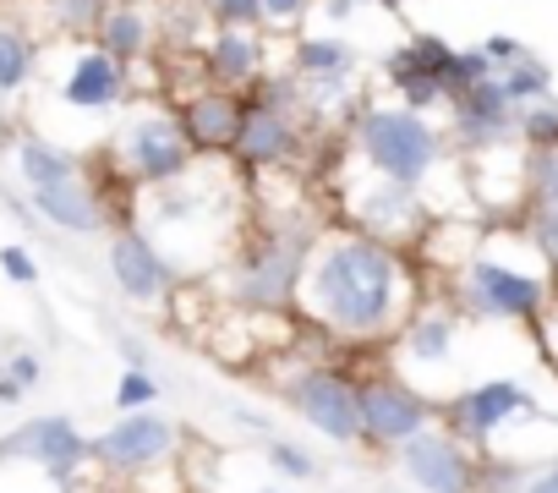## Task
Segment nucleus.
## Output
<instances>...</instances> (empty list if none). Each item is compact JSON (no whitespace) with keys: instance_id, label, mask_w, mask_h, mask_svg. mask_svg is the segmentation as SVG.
I'll return each mask as SVG.
<instances>
[{"instance_id":"4c0bfd02","label":"nucleus","mask_w":558,"mask_h":493,"mask_svg":"<svg viewBox=\"0 0 558 493\" xmlns=\"http://www.w3.org/2000/svg\"><path fill=\"white\" fill-rule=\"evenodd\" d=\"M520 493H558V455H553V460H536Z\"/></svg>"},{"instance_id":"2f4dec72","label":"nucleus","mask_w":558,"mask_h":493,"mask_svg":"<svg viewBox=\"0 0 558 493\" xmlns=\"http://www.w3.org/2000/svg\"><path fill=\"white\" fill-rule=\"evenodd\" d=\"M203 17H208L214 28L263 34V0H203Z\"/></svg>"},{"instance_id":"9d476101","label":"nucleus","mask_w":558,"mask_h":493,"mask_svg":"<svg viewBox=\"0 0 558 493\" xmlns=\"http://www.w3.org/2000/svg\"><path fill=\"white\" fill-rule=\"evenodd\" d=\"M356 384H362V449L373 455H395L400 444H411L438 422V406L416 384H405L389 362L378 373H362Z\"/></svg>"},{"instance_id":"5701e85b","label":"nucleus","mask_w":558,"mask_h":493,"mask_svg":"<svg viewBox=\"0 0 558 493\" xmlns=\"http://www.w3.org/2000/svg\"><path fill=\"white\" fill-rule=\"evenodd\" d=\"M498 83H504V94L514 99V110H525V105H536V99H553V72H547V61L531 56L525 45L498 67Z\"/></svg>"},{"instance_id":"6ab92c4d","label":"nucleus","mask_w":558,"mask_h":493,"mask_svg":"<svg viewBox=\"0 0 558 493\" xmlns=\"http://www.w3.org/2000/svg\"><path fill=\"white\" fill-rule=\"evenodd\" d=\"M197 67H203L208 83L241 94V88H252L268 72V39L263 34H246V28H214L203 39V61Z\"/></svg>"},{"instance_id":"9b49d317","label":"nucleus","mask_w":558,"mask_h":493,"mask_svg":"<svg viewBox=\"0 0 558 493\" xmlns=\"http://www.w3.org/2000/svg\"><path fill=\"white\" fill-rule=\"evenodd\" d=\"M116 165L137 187H170V181H181L197 165V154H192L175 110H137L116 132Z\"/></svg>"},{"instance_id":"393cba45","label":"nucleus","mask_w":558,"mask_h":493,"mask_svg":"<svg viewBox=\"0 0 558 493\" xmlns=\"http://www.w3.org/2000/svg\"><path fill=\"white\" fill-rule=\"evenodd\" d=\"M39 384H45V357H39L34 346H12L7 362H0V406L17 411Z\"/></svg>"},{"instance_id":"58836bf2","label":"nucleus","mask_w":558,"mask_h":493,"mask_svg":"<svg viewBox=\"0 0 558 493\" xmlns=\"http://www.w3.org/2000/svg\"><path fill=\"white\" fill-rule=\"evenodd\" d=\"M482 50H487V61H493V67H504V61L520 50V39H509V34H487V39H482Z\"/></svg>"},{"instance_id":"a211bd4d","label":"nucleus","mask_w":558,"mask_h":493,"mask_svg":"<svg viewBox=\"0 0 558 493\" xmlns=\"http://www.w3.org/2000/svg\"><path fill=\"white\" fill-rule=\"evenodd\" d=\"M126 67L116 61V56H105L99 45H83V50H72V61H66V77H61V99L72 105V110H88V116H105V110H116L121 99H126Z\"/></svg>"},{"instance_id":"f03ea898","label":"nucleus","mask_w":558,"mask_h":493,"mask_svg":"<svg viewBox=\"0 0 558 493\" xmlns=\"http://www.w3.org/2000/svg\"><path fill=\"white\" fill-rule=\"evenodd\" d=\"M324 230H329L324 219L296 214V208L252 214L246 230L230 246V264L219 269L225 302L241 308V313H257V318L296 313V291H302L307 258H313V246H318Z\"/></svg>"},{"instance_id":"79ce46f5","label":"nucleus","mask_w":558,"mask_h":493,"mask_svg":"<svg viewBox=\"0 0 558 493\" xmlns=\"http://www.w3.org/2000/svg\"><path fill=\"white\" fill-rule=\"evenodd\" d=\"M241 493H286L279 482H252V488H241Z\"/></svg>"},{"instance_id":"ddd939ff","label":"nucleus","mask_w":558,"mask_h":493,"mask_svg":"<svg viewBox=\"0 0 558 493\" xmlns=\"http://www.w3.org/2000/svg\"><path fill=\"white\" fill-rule=\"evenodd\" d=\"M395 471L411 493H476L482 477V455L449 433L444 422H433L427 433H416L411 444L395 449Z\"/></svg>"},{"instance_id":"2eb2a0df","label":"nucleus","mask_w":558,"mask_h":493,"mask_svg":"<svg viewBox=\"0 0 558 493\" xmlns=\"http://www.w3.org/2000/svg\"><path fill=\"white\" fill-rule=\"evenodd\" d=\"M241 99H246V110H241V137H235V154H230V159H235L246 176H268V170L296 165L307 110L274 105V99H257V94H241Z\"/></svg>"},{"instance_id":"412c9836","label":"nucleus","mask_w":558,"mask_h":493,"mask_svg":"<svg viewBox=\"0 0 558 493\" xmlns=\"http://www.w3.org/2000/svg\"><path fill=\"white\" fill-rule=\"evenodd\" d=\"M94 45H99L105 56H116L121 67L143 61L148 45H154V17H148V7H137V0H110L105 17H99V28H94Z\"/></svg>"},{"instance_id":"ea45409f","label":"nucleus","mask_w":558,"mask_h":493,"mask_svg":"<svg viewBox=\"0 0 558 493\" xmlns=\"http://www.w3.org/2000/svg\"><path fill=\"white\" fill-rule=\"evenodd\" d=\"M318 7H324V17H329V23L340 28V23H351V17H356V12L367 7V0H318Z\"/></svg>"},{"instance_id":"f704fd0d","label":"nucleus","mask_w":558,"mask_h":493,"mask_svg":"<svg viewBox=\"0 0 558 493\" xmlns=\"http://www.w3.org/2000/svg\"><path fill=\"white\" fill-rule=\"evenodd\" d=\"M318 7V0H263V28H279V34H296V23Z\"/></svg>"},{"instance_id":"e433bc0d","label":"nucleus","mask_w":558,"mask_h":493,"mask_svg":"<svg viewBox=\"0 0 558 493\" xmlns=\"http://www.w3.org/2000/svg\"><path fill=\"white\" fill-rule=\"evenodd\" d=\"M116 357H121V368H154L148 340H137L132 329H116Z\"/></svg>"},{"instance_id":"4468645a","label":"nucleus","mask_w":558,"mask_h":493,"mask_svg":"<svg viewBox=\"0 0 558 493\" xmlns=\"http://www.w3.org/2000/svg\"><path fill=\"white\" fill-rule=\"evenodd\" d=\"M105 264H110V286L132 302V308H159L175 297L181 269L159 253V241L143 225H116L105 241Z\"/></svg>"},{"instance_id":"1a4fd4ad","label":"nucleus","mask_w":558,"mask_h":493,"mask_svg":"<svg viewBox=\"0 0 558 493\" xmlns=\"http://www.w3.org/2000/svg\"><path fill=\"white\" fill-rule=\"evenodd\" d=\"M0 466H34L50 488L72 493V482L94 466L88 433L66 417V411H45L17 422L12 433H0Z\"/></svg>"},{"instance_id":"bb28decb","label":"nucleus","mask_w":558,"mask_h":493,"mask_svg":"<svg viewBox=\"0 0 558 493\" xmlns=\"http://www.w3.org/2000/svg\"><path fill=\"white\" fill-rule=\"evenodd\" d=\"M34 67H39L34 39L23 28H0V94H7V99L23 94L34 83Z\"/></svg>"},{"instance_id":"473e14b6","label":"nucleus","mask_w":558,"mask_h":493,"mask_svg":"<svg viewBox=\"0 0 558 493\" xmlns=\"http://www.w3.org/2000/svg\"><path fill=\"white\" fill-rule=\"evenodd\" d=\"M105 7H110V0H50V17L61 28H72V34H94Z\"/></svg>"},{"instance_id":"7c9ffc66","label":"nucleus","mask_w":558,"mask_h":493,"mask_svg":"<svg viewBox=\"0 0 558 493\" xmlns=\"http://www.w3.org/2000/svg\"><path fill=\"white\" fill-rule=\"evenodd\" d=\"M487 77H498V67H493L487 50L476 45V50H454V61H449V72H444V88H449V99H454V94H465V88H476V83H487Z\"/></svg>"},{"instance_id":"423d86ee","label":"nucleus","mask_w":558,"mask_h":493,"mask_svg":"<svg viewBox=\"0 0 558 493\" xmlns=\"http://www.w3.org/2000/svg\"><path fill=\"white\" fill-rule=\"evenodd\" d=\"M471 335H476V318H465L449 291H427L416 302V313L400 324V335L384 346V362L405 384H416L433 406H444L449 395L465 389V373L454 362L465 357V340Z\"/></svg>"},{"instance_id":"6e6552de","label":"nucleus","mask_w":558,"mask_h":493,"mask_svg":"<svg viewBox=\"0 0 558 493\" xmlns=\"http://www.w3.org/2000/svg\"><path fill=\"white\" fill-rule=\"evenodd\" d=\"M279 400L291 406V417L324 438V444H340V449H362V384L351 368L318 357V362H302L286 384H279Z\"/></svg>"},{"instance_id":"b1692460","label":"nucleus","mask_w":558,"mask_h":493,"mask_svg":"<svg viewBox=\"0 0 558 493\" xmlns=\"http://www.w3.org/2000/svg\"><path fill=\"white\" fill-rule=\"evenodd\" d=\"M263 466L279 477V482H296V488H307V482H318L324 477V460L313 455V444H302V438H263Z\"/></svg>"},{"instance_id":"f3484780","label":"nucleus","mask_w":558,"mask_h":493,"mask_svg":"<svg viewBox=\"0 0 558 493\" xmlns=\"http://www.w3.org/2000/svg\"><path fill=\"white\" fill-rule=\"evenodd\" d=\"M241 110H246L241 94H230V88H219V83L203 77V88H192L175 105V121H181V132H186V143H192L197 159H230L235 154V137H241Z\"/></svg>"},{"instance_id":"aec40b11","label":"nucleus","mask_w":558,"mask_h":493,"mask_svg":"<svg viewBox=\"0 0 558 493\" xmlns=\"http://www.w3.org/2000/svg\"><path fill=\"white\" fill-rule=\"evenodd\" d=\"M28 203H34V214H39L45 225H56V230H66V236H99V230L110 225L105 192H99L88 176H72V181H56V187H34Z\"/></svg>"},{"instance_id":"39448f33","label":"nucleus","mask_w":558,"mask_h":493,"mask_svg":"<svg viewBox=\"0 0 558 493\" xmlns=\"http://www.w3.org/2000/svg\"><path fill=\"white\" fill-rule=\"evenodd\" d=\"M438 422L449 433H460L476 455H509V460H531L525 433H553L558 417L547 411V400L520 378V373H487L476 384H465L460 395H449L438 406Z\"/></svg>"},{"instance_id":"f257e3e1","label":"nucleus","mask_w":558,"mask_h":493,"mask_svg":"<svg viewBox=\"0 0 558 493\" xmlns=\"http://www.w3.org/2000/svg\"><path fill=\"white\" fill-rule=\"evenodd\" d=\"M422 280L411 253L389 241H373L351 225H329L307 258L302 291H296V318L318 329L329 346H389L400 324L422 302Z\"/></svg>"},{"instance_id":"a878e982","label":"nucleus","mask_w":558,"mask_h":493,"mask_svg":"<svg viewBox=\"0 0 558 493\" xmlns=\"http://www.w3.org/2000/svg\"><path fill=\"white\" fill-rule=\"evenodd\" d=\"M520 187H525V208H558V143L520 148Z\"/></svg>"},{"instance_id":"37998d69","label":"nucleus","mask_w":558,"mask_h":493,"mask_svg":"<svg viewBox=\"0 0 558 493\" xmlns=\"http://www.w3.org/2000/svg\"><path fill=\"white\" fill-rule=\"evenodd\" d=\"M373 7H384V12H405L411 0H373Z\"/></svg>"},{"instance_id":"c9c22d12","label":"nucleus","mask_w":558,"mask_h":493,"mask_svg":"<svg viewBox=\"0 0 558 493\" xmlns=\"http://www.w3.org/2000/svg\"><path fill=\"white\" fill-rule=\"evenodd\" d=\"M531 340H536V351H542V362L558 373V291H553V302H547V313H542V324L531 329Z\"/></svg>"},{"instance_id":"72a5a7b5","label":"nucleus","mask_w":558,"mask_h":493,"mask_svg":"<svg viewBox=\"0 0 558 493\" xmlns=\"http://www.w3.org/2000/svg\"><path fill=\"white\" fill-rule=\"evenodd\" d=\"M0 275H7L12 286H39V258L28 253V246H17V241H7V246H0Z\"/></svg>"},{"instance_id":"0eeeda50","label":"nucleus","mask_w":558,"mask_h":493,"mask_svg":"<svg viewBox=\"0 0 558 493\" xmlns=\"http://www.w3.org/2000/svg\"><path fill=\"white\" fill-rule=\"evenodd\" d=\"M345 181H340V225L373 236V241H389L400 246V253H411V246H422V236L438 225L433 214V197L422 187H405V181H389L378 170H367L351 148H345Z\"/></svg>"},{"instance_id":"4be33fe9","label":"nucleus","mask_w":558,"mask_h":493,"mask_svg":"<svg viewBox=\"0 0 558 493\" xmlns=\"http://www.w3.org/2000/svg\"><path fill=\"white\" fill-rule=\"evenodd\" d=\"M17 176H23L28 192H34V187H56V181L83 176V159H77L72 148H61V143L28 132V137H17Z\"/></svg>"},{"instance_id":"f8f14e48","label":"nucleus","mask_w":558,"mask_h":493,"mask_svg":"<svg viewBox=\"0 0 558 493\" xmlns=\"http://www.w3.org/2000/svg\"><path fill=\"white\" fill-rule=\"evenodd\" d=\"M88 449H94V466L105 477H148V471L175 460L181 422L165 411H121L105 433L88 438Z\"/></svg>"},{"instance_id":"cd10ccee","label":"nucleus","mask_w":558,"mask_h":493,"mask_svg":"<svg viewBox=\"0 0 558 493\" xmlns=\"http://www.w3.org/2000/svg\"><path fill=\"white\" fill-rule=\"evenodd\" d=\"M514 143L520 148H553L558 143V94L553 99H536L514 116Z\"/></svg>"},{"instance_id":"7ed1b4c3","label":"nucleus","mask_w":558,"mask_h":493,"mask_svg":"<svg viewBox=\"0 0 558 493\" xmlns=\"http://www.w3.org/2000/svg\"><path fill=\"white\" fill-rule=\"evenodd\" d=\"M465 318L476 324H498V329H536L558 280L547 275L542 253L525 241V230H493V236H476L471 258L449 275L444 286Z\"/></svg>"},{"instance_id":"dca6fc26","label":"nucleus","mask_w":558,"mask_h":493,"mask_svg":"<svg viewBox=\"0 0 558 493\" xmlns=\"http://www.w3.org/2000/svg\"><path fill=\"white\" fill-rule=\"evenodd\" d=\"M514 116H520V110H514V99L504 94V83L487 77V83H476V88H465V94L449 99V110H444L449 148H454L460 159L509 148V143H514Z\"/></svg>"},{"instance_id":"c03bdc74","label":"nucleus","mask_w":558,"mask_h":493,"mask_svg":"<svg viewBox=\"0 0 558 493\" xmlns=\"http://www.w3.org/2000/svg\"><path fill=\"white\" fill-rule=\"evenodd\" d=\"M7 351H12V346H7V340H0V362H7Z\"/></svg>"},{"instance_id":"20e7f679","label":"nucleus","mask_w":558,"mask_h":493,"mask_svg":"<svg viewBox=\"0 0 558 493\" xmlns=\"http://www.w3.org/2000/svg\"><path fill=\"white\" fill-rule=\"evenodd\" d=\"M345 148L367 170L422 192H433L444 170H460V154L449 148V132L433 116H416L405 105H378V99H362V110L345 121Z\"/></svg>"},{"instance_id":"a19ab883","label":"nucleus","mask_w":558,"mask_h":493,"mask_svg":"<svg viewBox=\"0 0 558 493\" xmlns=\"http://www.w3.org/2000/svg\"><path fill=\"white\" fill-rule=\"evenodd\" d=\"M230 422H235V428H252V433H263V438H274V433H268V417L252 411V406H230Z\"/></svg>"},{"instance_id":"c756f323","label":"nucleus","mask_w":558,"mask_h":493,"mask_svg":"<svg viewBox=\"0 0 558 493\" xmlns=\"http://www.w3.org/2000/svg\"><path fill=\"white\" fill-rule=\"evenodd\" d=\"M520 230H525V241H531L536 253H542L547 275L558 280V208H525Z\"/></svg>"},{"instance_id":"c85d7f7f","label":"nucleus","mask_w":558,"mask_h":493,"mask_svg":"<svg viewBox=\"0 0 558 493\" xmlns=\"http://www.w3.org/2000/svg\"><path fill=\"white\" fill-rule=\"evenodd\" d=\"M110 400H116V411H154L165 400V384L154 378V368H121Z\"/></svg>"}]
</instances>
